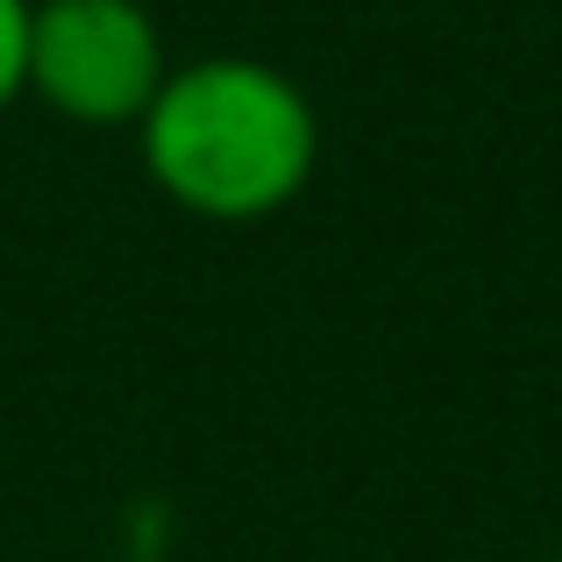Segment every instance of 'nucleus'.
<instances>
[{"label":"nucleus","mask_w":562,"mask_h":562,"mask_svg":"<svg viewBox=\"0 0 562 562\" xmlns=\"http://www.w3.org/2000/svg\"><path fill=\"white\" fill-rule=\"evenodd\" d=\"M150 186L200 221H263L292 206L321 165V114L292 71L243 50L171 65L165 93L136 122Z\"/></svg>","instance_id":"f257e3e1"},{"label":"nucleus","mask_w":562,"mask_h":562,"mask_svg":"<svg viewBox=\"0 0 562 562\" xmlns=\"http://www.w3.org/2000/svg\"><path fill=\"white\" fill-rule=\"evenodd\" d=\"M555 562H562V555H555Z\"/></svg>","instance_id":"20e7f679"},{"label":"nucleus","mask_w":562,"mask_h":562,"mask_svg":"<svg viewBox=\"0 0 562 562\" xmlns=\"http://www.w3.org/2000/svg\"><path fill=\"white\" fill-rule=\"evenodd\" d=\"M29 93V0H0V114Z\"/></svg>","instance_id":"7ed1b4c3"},{"label":"nucleus","mask_w":562,"mask_h":562,"mask_svg":"<svg viewBox=\"0 0 562 562\" xmlns=\"http://www.w3.org/2000/svg\"><path fill=\"white\" fill-rule=\"evenodd\" d=\"M171 79L143 0H29V93L71 128H136Z\"/></svg>","instance_id":"f03ea898"}]
</instances>
